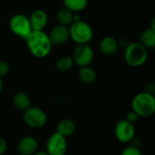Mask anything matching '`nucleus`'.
<instances>
[{
  "instance_id": "9",
  "label": "nucleus",
  "mask_w": 155,
  "mask_h": 155,
  "mask_svg": "<svg viewBox=\"0 0 155 155\" xmlns=\"http://www.w3.org/2000/svg\"><path fill=\"white\" fill-rule=\"evenodd\" d=\"M114 135L116 139L123 143H129L135 136L134 124L126 119L119 121L114 127Z\"/></svg>"
},
{
  "instance_id": "5",
  "label": "nucleus",
  "mask_w": 155,
  "mask_h": 155,
  "mask_svg": "<svg viewBox=\"0 0 155 155\" xmlns=\"http://www.w3.org/2000/svg\"><path fill=\"white\" fill-rule=\"evenodd\" d=\"M23 120L28 127L40 129L46 124L47 115L43 109L36 106H30L28 109L24 111Z\"/></svg>"
},
{
  "instance_id": "8",
  "label": "nucleus",
  "mask_w": 155,
  "mask_h": 155,
  "mask_svg": "<svg viewBox=\"0 0 155 155\" xmlns=\"http://www.w3.org/2000/svg\"><path fill=\"white\" fill-rule=\"evenodd\" d=\"M45 152L48 155H65L67 152L66 138L54 132L47 139Z\"/></svg>"
},
{
  "instance_id": "14",
  "label": "nucleus",
  "mask_w": 155,
  "mask_h": 155,
  "mask_svg": "<svg viewBox=\"0 0 155 155\" xmlns=\"http://www.w3.org/2000/svg\"><path fill=\"white\" fill-rule=\"evenodd\" d=\"M75 130L76 124L71 119H63L58 123L56 126V132L65 138L72 136L74 134Z\"/></svg>"
},
{
  "instance_id": "17",
  "label": "nucleus",
  "mask_w": 155,
  "mask_h": 155,
  "mask_svg": "<svg viewBox=\"0 0 155 155\" xmlns=\"http://www.w3.org/2000/svg\"><path fill=\"white\" fill-rule=\"evenodd\" d=\"M13 104L16 109L24 112L31 106V100L25 93L18 92L13 97Z\"/></svg>"
},
{
  "instance_id": "13",
  "label": "nucleus",
  "mask_w": 155,
  "mask_h": 155,
  "mask_svg": "<svg viewBox=\"0 0 155 155\" xmlns=\"http://www.w3.org/2000/svg\"><path fill=\"white\" fill-rule=\"evenodd\" d=\"M99 48L103 54L107 56L114 55L119 48L117 39L114 38V36L106 35L101 40L99 44Z\"/></svg>"
},
{
  "instance_id": "2",
  "label": "nucleus",
  "mask_w": 155,
  "mask_h": 155,
  "mask_svg": "<svg viewBox=\"0 0 155 155\" xmlns=\"http://www.w3.org/2000/svg\"><path fill=\"white\" fill-rule=\"evenodd\" d=\"M124 57L130 67H140L148 59V49L140 42H131L124 48Z\"/></svg>"
},
{
  "instance_id": "28",
  "label": "nucleus",
  "mask_w": 155,
  "mask_h": 155,
  "mask_svg": "<svg viewBox=\"0 0 155 155\" xmlns=\"http://www.w3.org/2000/svg\"><path fill=\"white\" fill-rule=\"evenodd\" d=\"M3 88H4V83H3L2 78H0V94H1L2 91H3Z\"/></svg>"
},
{
  "instance_id": "27",
  "label": "nucleus",
  "mask_w": 155,
  "mask_h": 155,
  "mask_svg": "<svg viewBox=\"0 0 155 155\" xmlns=\"http://www.w3.org/2000/svg\"><path fill=\"white\" fill-rule=\"evenodd\" d=\"M33 155H48V153L45 151H36Z\"/></svg>"
},
{
  "instance_id": "20",
  "label": "nucleus",
  "mask_w": 155,
  "mask_h": 155,
  "mask_svg": "<svg viewBox=\"0 0 155 155\" xmlns=\"http://www.w3.org/2000/svg\"><path fill=\"white\" fill-rule=\"evenodd\" d=\"M74 65V60H73L72 56H69V55H64V56L59 57L55 61V64H54L56 70L59 72L69 71L70 69L73 68Z\"/></svg>"
},
{
  "instance_id": "25",
  "label": "nucleus",
  "mask_w": 155,
  "mask_h": 155,
  "mask_svg": "<svg viewBox=\"0 0 155 155\" xmlns=\"http://www.w3.org/2000/svg\"><path fill=\"white\" fill-rule=\"evenodd\" d=\"M144 91L147 93H150L152 94H154L155 85L153 83H147L144 86Z\"/></svg>"
},
{
  "instance_id": "19",
  "label": "nucleus",
  "mask_w": 155,
  "mask_h": 155,
  "mask_svg": "<svg viewBox=\"0 0 155 155\" xmlns=\"http://www.w3.org/2000/svg\"><path fill=\"white\" fill-rule=\"evenodd\" d=\"M64 7L73 13H79L84 10L88 5V0H63Z\"/></svg>"
},
{
  "instance_id": "23",
  "label": "nucleus",
  "mask_w": 155,
  "mask_h": 155,
  "mask_svg": "<svg viewBox=\"0 0 155 155\" xmlns=\"http://www.w3.org/2000/svg\"><path fill=\"white\" fill-rule=\"evenodd\" d=\"M128 122H130V123H132V124H135L137 121H138V119H139V116H138V114H136V113H134V111H131L130 113H128V114L126 115V118H125Z\"/></svg>"
},
{
  "instance_id": "10",
  "label": "nucleus",
  "mask_w": 155,
  "mask_h": 155,
  "mask_svg": "<svg viewBox=\"0 0 155 155\" xmlns=\"http://www.w3.org/2000/svg\"><path fill=\"white\" fill-rule=\"evenodd\" d=\"M48 36L53 45H64L70 39L69 28L68 26L57 24L50 30Z\"/></svg>"
},
{
  "instance_id": "3",
  "label": "nucleus",
  "mask_w": 155,
  "mask_h": 155,
  "mask_svg": "<svg viewBox=\"0 0 155 155\" xmlns=\"http://www.w3.org/2000/svg\"><path fill=\"white\" fill-rule=\"evenodd\" d=\"M132 111L139 117H150L155 113L154 94L145 91L138 93L132 100Z\"/></svg>"
},
{
  "instance_id": "12",
  "label": "nucleus",
  "mask_w": 155,
  "mask_h": 155,
  "mask_svg": "<svg viewBox=\"0 0 155 155\" xmlns=\"http://www.w3.org/2000/svg\"><path fill=\"white\" fill-rule=\"evenodd\" d=\"M16 149L20 155H33L38 150V142L33 136H25L18 142Z\"/></svg>"
},
{
  "instance_id": "16",
  "label": "nucleus",
  "mask_w": 155,
  "mask_h": 155,
  "mask_svg": "<svg viewBox=\"0 0 155 155\" xmlns=\"http://www.w3.org/2000/svg\"><path fill=\"white\" fill-rule=\"evenodd\" d=\"M79 72H78V75L80 80L85 84H94L96 79H97V74L95 72V70L91 67L90 65L87 66H84V67H79Z\"/></svg>"
},
{
  "instance_id": "18",
  "label": "nucleus",
  "mask_w": 155,
  "mask_h": 155,
  "mask_svg": "<svg viewBox=\"0 0 155 155\" xmlns=\"http://www.w3.org/2000/svg\"><path fill=\"white\" fill-rule=\"evenodd\" d=\"M74 13L71 12L65 7H62L56 13V21L59 25L69 26L74 21Z\"/></svg>"
},
{
  "instance_id": "26",
  "label": "nucleus",
  "mask_w": 155,
  "mask_h": 155,
  "mask_svg": "<svg viewBox=\"0 0 155 155\" xmlns=\"http://www.w3.org/2000/svg\"><path fill=\"white\" fill-rule=\"evenodd\" d=\"M117 42H118L119 47L122 46V47H124V48H125V46L129 44V42H128L127 39H125V38H120L119 40H117Z\"/></svg>"
},
{
  "instance_id": "15",
  "label": "nucleus",
  "mask_w": 155,
  "mask_h": 155,
  "mask_svg": "<svg viewBox=\"0 0 155 155\" xmlns=\"http://www.w3.org/2000/svg\"><path fill=\"white\" fill-rule=\"evenodd\" d=\"M139 42L147 49L155 47V29L150 26L143 29L139 36Z\"/></svg>"
},
{
  "instance_id": "24",
  "label": "nucleus",
  "mask_w": 155,
  "mask_h": 155,
  "mask_svg": "<svg viewBox=\"0 0 155 155\" xmlns=\"http://www.w3.org/2000/svg\"><path fill=\"white\" fill-rule=\"evenodd\" d=\"M7 150V143L6 141L0 136V155H3Z\"/></svg>"
},
{
  "instance_id": "22",
  "label": "nucleus",
  "mask_w": 155,
  "mask_h": 155,
  "mask_svg": "<svg viewBox=\"0 0 155 155\" xmlns=\"http://www.w3.org/2000/svg\"><path fill=\"white\" fill-rule=\"evenodd\" d=\"M10 71V64L5 60H0V78L5 77Z\"/></svg>"
},
{
  "instance_id": "29",
  "label": "nucleus",
  "mask_w": 155,
  "mask_h": 155,
  "mask_svg": "<svg viewBox=\"0 0 155 155\" xmlns=\"http://www.w3.org/2000/svg\"><path fill=\"white\" fill-rule=\"evenodd\" d=\"M0 126H1V122H0Z\"/></svg>"
},
{
  "instance_id": "6",
  "label": "nucleus",
  "mask_w": 155,
  "mask_h": 155,
  "mask_svg": "<svg viewBox=\"0 0 155 155\" xmlns=\"http://www.w3.org/2000/svg\"><path fill=\"white\" fill-rule=\"evenodd\" d=\"M9 28L16 36L25 39L33 31L29 18L23 14H15L9 20Z\"/></svg>"
},
{
  "instance_id": "21",
  "label": "nucleus",
  "mask_w": 155,
  "mask_h": 155,
  "mask_svg": "<svg viewBox=\"0 0 155 155\" xmlns=\"http://www.w3.org/2000/svg\"><path fill=\"white\" fill-rule=\"evenodd\" d=\"M120 155H143L142 154V152L139 148L137 147H134V146H127L125 147Z\"/></svg>"
},
{
  "instance_id": "11",
  "label": "nucleus",
  "mask_w": 155,
  "mask_h": 155,
  "mask_svg": "<svg viewBox=\"0 0 155 155\" xmlns=\"http://www.w3.org/2000/svg\"><path fill=\"white\" fill-rule=\"evenodd\" d=\"M28 18L33 31H44L49 20L48 14L43 9L34 10Z\"/></svg>"
},
{
  "instance_id": "1",
  "label": "nucleus",
  "mask_w": 155,
  "mask_h": 155,
  "mask_svg": "<svg viewBox=\"0 0 155 155\" xmlns=\"http://www.w3.org/2000/svg\"><path fill=\"white\" fill-rule=\"evenodd\" d=\"M29 53L36 58H45L52 50V43L45 31H32L25 39Z\"/></svg>"
},
{
  "instance_id": "4",
  "label": "nucleus",
  "mask_w": 155,
  "mask_h": 155,
  "mask_svg": "<svg viewBox=\"0 0 155 155\" xmlns=\"http://www.w3.org/2000/svg\"><path fill=\"white\" fill-rule=\"evenodd\" d=\"M68 28L70 39L76 45L89 44L94 38L93 27L82 19L73 22Z\"/></svg>"
},
{
  "instance_id": "7",
  "label": "nucleus",
  "mask_w": 155,
  "mask_h": 155,
  "mask_svg": "<svg viewBox=\"0 0 155 155\" xmlns=\"http://www.w3.org/2000/svg\"><path fill=\"white\" fill-rule=\"evenodd\" d=\"M72 58L74 64L79 67L90 65L94 58V52L89 44L77 45L73 52Z\"/></svg>"
}]
</instances>
